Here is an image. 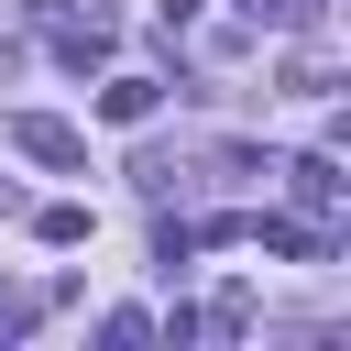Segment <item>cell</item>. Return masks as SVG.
Here are the masks:
<instances>
[{"mask_svg": "<svg viewBox=\"0 0 351 351\" xmlns=\"http://www.w3.org/2000/svg\"><path fill=\"white\" fill-rule=\"evenodd\" d=\"M274 176L296 186V219L340 230V208H351V176H340V154H296V165H274Z\"/></svg>", "mask_w": 351, "mask_h": 351, "instance_id": "obj_1", "label": "cell"}, {"mask_svg": "<svg viewBox=\"0 0 351 351\" xmlns=\"http://www.w3.org/2000/svg\"><path fill=\"white\" fill-rule=\"evenodd\" d=\"M197 11H208V0H154V22H165V33H186Z\"/></svg>", "mask_w": 351, "mask_h": 351, "instance_id": "obj_9", "label": "cell"}, {"mask_svg": "<svg viewBox=\"0 0 351 351\" xmlns=\"http://www.w3.org/2000/svg\"><path fill=\"white\" fill-rule=\"evenodd\" d=\"M33 230H44L55 252H77V241H88V208H77V197H55V208H33Z\"/></svg>", "mask_w": 351, "mask_h": 351, "instance_id": "obj_7", "label": "cell"}, {"mask_svg": "<svg viewBox=\"0 0 351 351\" xmlns=\"http://www.w3.org/2000/svg\"><path fill=\"white\" fill-rule=\"evenodd\" d=\"M11 143H22L33 165H66V176L88 165V143H77V121H55V110H11Z\"/></svg>", "mask_w": 351, "mask_h": 351, "instance_id": "obj_4", "label": "cell"}, {"mask_svg": "<svg viewBox=\"0 0 351 351\" xmlns=\"http://www.w3.org/2000/svg\"><path fill=\"white\" fill-rule=\"evenodd\" d=\"M285 88H296V99H329V88H340V66L307 44V55H285Z\"/></svg>", "mask_w": 351, "mask_h": 351, "instance_id": "obj_6", "label": "cell"}, {"mask_svg": "<svg viewBox=\"0 0 351 351\" xmlns=\"http://www.w3.org/2000/svg\"><path fill=\"white\" fill-rule=\"evenodd\" d=\"M44 44L88 77V66H110V11H44Z\"/></svg>", "mask_w": 351, "mask_h": 351, "instance_id": "obj_3", "label": "cell"}, {"mask_svg": "<svg viewBox=\"0 0 351 351\" xmlns=\"http://www.w3.org/2000/svg\"><path fill=\"white\" fill-rule=\"evenodd\" d=\"M241 22H252V33H263V22L296 33V22H318V0H241Z\"/></svg>", "mask_w": 351, "mask_h": 351, "instance_id": "obj_8", "label": "cell"}, {"mask_svg": "<svg viewBox=\"0 0 351 351\" xmlns=\"http://www.w3.org/2000/svg\"><path fill=\"white\" fill-rule=\"evenodd\" d=\"M0 208H11V186H0Z\"/></svg>", "mask_w": 351, "mask_h": 351, "instance_id": "obj_10", "label": "cell"}, {"mask_svg": "<svg viewBox=\"0 0 351 351\" xmlns=\"http://www.w3.org/2000/svg\"><path fill=\"white\" fill-rule=\"evenodd\" d=\"M241 241L274 252V263H329V230L318 219H285V208H241Z\"/></svg>", "mask_w": 351, "mask_h": 351, "instance_id": "obj_2", "label": "cell"}, {"mask_svg": "<svg viewBox=\"0 0 351 351\" xmlns=\"http://www.w3.org/2000/svg\"><path fill=\"white\" fill-rule=\"evenodd\" d=\"M154 110H165V77H132V66H121V77L99 88V121H121V132H132V121H154Z\"/></svg>", "mask_w": 351, "mask_h": 351, "instance_id": "obj_5", "label": "cell"}]
</instances>
